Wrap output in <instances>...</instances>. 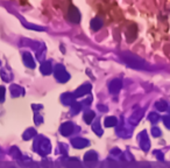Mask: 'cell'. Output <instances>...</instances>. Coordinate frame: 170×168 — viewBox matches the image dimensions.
<instances>
[{
	"label": "cell",
	"instance_id": "cell-28",
	"mask_svg": "<svg viewBox=\"0 0 170 168\" xmlns=\"http://www.w3.org/2000/svg\"><path fill=\"white\" fill-rule=\"evenodd\" d=\"M169 113H170V107H169Z\"/></svg>",
	"mask_w": 170,
	"mask_h": 168
},
{
	"label": "cell",
	"instance_id": "cell-26",
	"mask_svg": "<svg viewBox=\"0 0 170 168\" xmlns=\"http://www.w3.org/2000/svg\"><path fill=\"white\" fill-rule=\"evenodd\" d=\"M35 120H36V124H40V123H42L41 120H42V118L41 117H37V116H35Z\"/></svg>",
	"mask_w": 170,
	"mask_h": 168
},
{
	"label": "cell",
	"instance_id": "cell-27",
	"mask_svg": "<svg viewBox=\"0 0 170 168\" xmlns=\"http://www.w3.org/2000/svg\"><path fill=\"white\" fill-rule=\"evenodd\" d=\"M98 109H100V110H104V111H107V107H106V106L98 105Z\"/></svg>",
	"mask_w": 170,
	"mask_h": 168
},
{
	"label": "cell",
	"instance_id": "cell-10",
	"mask_svg": "<svg viewBox=\"0 0 170 168\" xmlns=\"http://www.w3.org/2000/svg\"><path fill=\"white\" fill-rule=\"evenodd\" d=\"M23 63H25L27 67H30V68H34V67H35V62H34L32 55L29 53L23 54Z\"/></svg>",
	"mask_w": 170,
	"mask_h": 168
},
{
	"label": "cell",
	"instance_id": "cell-7",
	"mask_svg": "<svg viewBox=\"0 0 170 168\" xmlns=\"http://www.w3.org/2000/svg\"><path fill=\"white\" fill-rule=\"evenodd\" d=\"M122 87V84H121V81L119 80H113L111 82V84H110V91L112 92V94H116L120 89Z\"/></svg>",
	"mask_w": 170,
	"mask_h": 168
},
{
	"label": "cell",
	"instance_id": "cell-4",
	"mask_svg": "<svg viewBox=\"0 0 170 168\" xmlns=\"http://www.w3.org/2000/svg\"><path fill=\"white\" fill-rule=\"evenodd\" d=\"M90 90H91V85L90 84H83L82 87L76 90V92H75V96L76 97H81V96H84V95H86V94H89Z\"/></svg>",
	"mask_w": 170,
	"mask_h": 168
},
{
	"label": "cell",
	"instance_id": "cell-24",
	"mask_svg": "<svg viewBox=\"0 0 170 168\" xmlns=\"http://www.w3.org/2000/svg\"><path fill=\"white\" fill-rule=\"evenodd\" d=\"M163 120H164V125H165L168 128H170V117H168V116L163 117Z\"/></svg>",
	"mask_w": 170,
	"mask_h": 168
},
{
	"label": "cell",
	"instance_id": "cell-15",
	"mask_svg": "<svg viewBox=\"0 0 170 168\" xmlns=\"http://www.w3.org/2000/svg\"><path fill=\"white\" fill-rule=\"evenodd\" d=\"M101 25H103V22H101V20H99V19H93V20L91 21V27H92L93 30H98L99 28L101 27Z\"/></svg>",
	"mask_w": 170,
	"mask_h": 168
},
{
	"label": "cell",
	"instance_id": "cell-14",
	"mask_svg": "<svg viewBox=\"0 0 170 168\" xmlns=\"http://www.w3.org/2000/svg\"><path fill=\"white\" fill-rule=\"evenodd\" d=\"M11 92L13 94L14 97H17V96H20V95H21V92H23V90L20 88L19 85H12V87H11Z\"/></svg>",
	"mask_w": 170,
	"mask_h": 168
},
{
	"label": "cell",
	"instance_id": "cell-18",
	"mask_svg": "<svg viewBox=\"0 0 170 168\" xmlns=\"http://www.w3.org/2000/svg\"><path fill=\"white\" fill-rule=\"evenodd\" d=\"M156 107H157L160 111H165V110L168 109V104H167L165 102L161 100V102H157V103H156Z\"/></svg>",
	"mask_w": 170,
	"mask_h": 168
},
{
	"label": "cell",
	"instance_id": "cell-16",
	"mask_svg": "<svg viewBox=\"0 0 170 168\" xmlns=\"http://www.w3.org/2000/svg\"><path fill=\"white\" fill-rule=\"evenodd\" d=\"M93 118H94V112H92V111L85 112V115H84V120L86 122V124H90Z\"/></svg>",
	"mask_w": 170,
	"mask_h": 168
},
{
	"label": "cell",
	"instance_id": "cell-9",
	"mask_svg": "<svg viewBox=\"0 0 170 168\" xmlns=\"http://www.w3.org/2000/svg\"><path fill=\"white\" fill-rule=\"evenodd\" d=\"M88 145H89V141H86L85 139H81V138L72 139V146H75L76 148H83Z\"/></svg>",
	"mask_w": 170,
	"mask_h": 168
},
{
	"label": "cell",
	"instance_id": "cell-8",
	"mask_svg": "<svg viewBox=\"0 0 170 168\" xmlns=\"http://www.w3.org/2000/svg\"><path fill=\"white\" fill-rule=\"evenodd\" d=\"M140 144H141V147L143 148V151H148L149 148V141H148V138H147V133L142 132V134H140Z\"/></svg>",
	"mask_w": 170,
	"mask_h": 168
},
{
	"label": "cell",
	"instance_id": "cell-17",
	"mask_svg": "<svg viewBox=\"0 0 170 168\" xmlns=\"http://www.w3.org/2000/svg\"><path fill=\"white\" fill-rule=\"evenodd\" d=\"M96 159H97V154L93 151H90L85 154V160L86 161H94Z\"/></svg>",
	"mask_w": 170,
	"mask_h": 168
},
{
	"label": "cell",
	"instance_id": "cell-13",
	"mask_svg": "<svg viewBox=\"0 0 170 168\" xmlns=\"http://www.w3.org/2000/svg\"><path fill=\"white\" fill-rule=\"evenodd\" d=\"M73 96L72 95H69V94H64L62 96V102L64 103V104H72L73 103Z\"/></svg>",
	"mask_w": 170,
	"mask_h": 168
},
{
	"label": "cell",
	"instance_id": "cell-2",
	"mask_svg": "<svg viewBox=\"0 0 170 168\" xmlns=\"http://www.w3.org/2000/svg\"><path fill=\"white\" fill-rule=\"evenodd\" d=\"M55 76H56L57 81H60V82H66V81L69 80V74L65 71L63 65H57L56 67V69H55Z\"/></svg>",
	"mask_w": 170,
	"mask_h": 168
},
{
	"label": "cell",
	"instance_id": "cell-3",
	"mask_svg": "<svg viewBox=\"0 0 170 168\" xmlns=\"http://www.w3.org/2000/svg\"><path fill=\"white\" fill-rule=\"evenodd\" d=\"M39 145V148H37V152L39 153H41V154H47V153H49V151H50V144H49V141L48 140H45V139H43V140H39V141L35 142V146H37Z\"/></svg>",
	"mask_w": 170,
	"mask_h": 168
},
{
	"label": "cell",
	"instance_id": "cell-25",
	"mask_svg": "<svg viewBox=\"0 0 170 168\" xmlns=\"http://www.w3.org/2000/svg\"><path fill=\"white\" fill-rule=\"evenodd\" d=\"M152 134H153V135H154V137H159V135L161 134V131H160L159 128H156V127H155V128H153Z\"/></svg>",
	"mask_w": 170,
	"mask_h": 168
},
{
	"label": "cell",
	"instance_id": "cell-11",
	"mask_svg": "<svg viewBox=\"0 0 170 168\" xmlns=\"http://www.w3.org/2000/svg\"><path fill=\"white\" fill-rule=\"evenodd\" d=\"M51 70H53V68H51L50 62L42 63V65H41V71H42L43 75H49V74L51 72Z\"/></svg>",
	"mask_w": 170,
	"mask_h": 168
},
{
	"label": "cell",
	"instance_id": "cell-22",
	"mask_svg": "<svg viewBox=\"0 0 170 168\" xmlns=\"http://www.w3.org/2000/svg\"><path fill=\"white\" fill-rule=\"evenodd\" d=\"M93 131H96V133L98 134V135H101V128H100V125H99L98 122H96L94 125H93Z\"/></svg>",
	"mask_w": 170,
	"mask_h": 168
},
{
	"label": "cell",
	"instance_id": "cell-21",
	"mask_svg": "<svg viewBox=\"0 0 170 168\" xmlns=\"http://www.w3.org/2000/svg\"><path fill=\"white\" fill-rule=\"evenodd\" d=\"M82 105L79 104V103H76V104H73L72 105V109H71V112L72 115H75V113H78L79 112V110H81Z\"/></svg>",
	"mask_w": 170,
	"mask_h": 168
},
{
	"label": "cell",
	"instance_id": "cell-19",
	"mask_svg": "<svg viewBox=\"0 0 170 168\" xmlns=\"http://www.w3.org/2000/svg\"><path fill=\"white\" fill-rule=\"evenodd\" d=\"M149 120H150L152 123H157V122L160 120V115L156 113V112H153V113L149 115Z\"/></svg>",
	"mask_w": 170,
	"mask_h": 168
},
{
	"label": "cell",
	"instance_id": "cell-20",
	"mask_svg": "<svg viewBox=\"0 0 170 168\" xmlns=\"http://www.w3.org/2000/svg\"><path fill=\"white\" fill-rule=\"evenodd\" d=\"M35 134H36L35 131H34L33 128H30V130H28L27 132H26V133H25V134H23V139H26V140H28V139H30L32 137H34Z\"/></svg>",
	"mask_w": 170,
	"mask_h": 168
},
{
	"label": "cell",
	"instance_id": "cell-12",
	"mask_svg": "<svg viewBox=\"0 0 170 168\" xmlns=\"http://www.w3.org/2000/svg\"><path fill=\"white\" fill-rule=\"evenodd\" d=\"M105 126L106 127H112V126H116V117H107L105 119Z\"/></svg>",
	"mask_w": 170,
	"mask_h": 168
},
{
	"label": "cell",
	"instance_id": "cell-6",
	"mask_svg": "<svg viewBox=\"0 0 170 168\" xmlns=\"http://www.w3.org/2000/svg\"><path fill=\"white\" fill-rule=\"evenodd\" d=\"M72 131H73V124L72 123H64L61 126V133L63 135H69L72 133Z\"/></svg>",
	"mask_w": 170,
	"mask_h": 168
},
{
	"label": "cell",
	"instance_id": "cell-1",
	"mask_svg": "<svg viewBox=\"0 0 170 168\" xmlns=\"http://www.w3.org/2000/svg\"><path fill=\"white\" fill-rule=\"evenodd\" d=\"M124 59H125V61L128 63L131 67H134V68H143L142 64H144V62H143L140 57H138V56H135V55H128V56H125Z\"/></svg>",
	"mask_w": 170,
	"mask_h": 168
},
{
	"label": "cell",
	"instance_id": "cell-5",
	"mask_svg": "<svg viewBox=\"0 0 170 168\" xmlns=\"http://www.w3.org/2000/svg\"><path fill=\"white\" fill-rule=\"evenodd\" d=\"M69 19L71 20L72 22H79V19H81V15H79V12L78 9L75 8V7H71L69 9V14H68Z\"/></svg>",
	"mask_w": 170,
	"mask_h": 168
},
{
	"label": "cell",
	"instance_id": "cell-23",
	"mask_svg": "<svg viewBox=\"0 0 170 168\" xmlns=\"http://www.w3.org/2000/svg\"><path fill=\"white\" fill-rule=\"evenodd\" d=\"M5 99V88L0 87V102H4Z\"/></svg>",
	"mask_w": 170,
	"mask_h": 168
}]
</instances>
